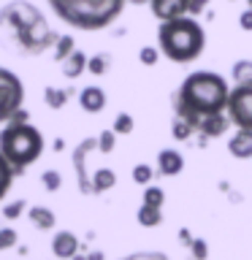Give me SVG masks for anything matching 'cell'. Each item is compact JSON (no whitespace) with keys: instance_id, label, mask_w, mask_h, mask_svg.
Masks as SVG:
<instances>
[{"instance_id":"obj_1","label":"cell","mask_w":252,"mask_h":260,"mask_svg":"<svg viewBox=\"0 0 252 260\" xmlns=\"http://www.w3.org/2000/svg\"><path fill=\"white\" fill-rule=\"evenodd\" d=\"M57 38L60 36L52 30L41 8L33 6L30 0H11L0 8V44L8 52L36 57L44 54L46 49H54Z\"/></svg>"},{"instance_id":"obj_2","label":"cell","mask_w":252,"mask_h":260,"mask_svg":"<svg viewBox=\"0 0 252 260\" xmlns=\"http://www.w3.org/2000/svg\"><path fill=\"white\" fill-rule=\"evenodd\" d=\"M228 95H231L228 92V81L219 73L195 71L182 81L179 92L174 95V109H176L174 114L187 119L198 130V122L203 117L228 109Z\"/></svg>"},{"instance_id":"obj_3","label":"cell","mask_w":252,"mask_h":260,"mask_svg":"<svg viewBox=\"0 0 252 260\" xmlns=\"http://www.w3.org/2000/svg\"><path fill=\"white\" fill-rule=\"evenodd\" d=\"M60 22L73 30H106L119 19L128 0H46Z\"/></svg>"},{"instance_id":"obj_4","label":"cell","mask_w":252,"mask_h":260,"mask_svg":"<svg viewBox=\"0 0 252 260\" xmlns=\"http://www.w3.org/2000/svg\"><path fill=\"white\" fill-rule=\"evenodd\" d=\"M0 152L19 176L44 154V136L30 122V117H16L0 130Z\"/></svg>"},{"instance_id":"obj_5","label":"cell","mask_w":252,"mask_h":260,"mask_svg":"<svg viewBox=\"0 0 252 260\" xmlns=\"http://www.w3.org/2000/svg\"><path fill=\"white\" fill-rule=\"evenodd\" d=\"M158 44L171 62H193L206 46V32L193 16H179L171 22H160Z\"/></svg>"},{"instance_id":"obj_6","label":"cell","mask_w":252,"mask_h":260,"mask_svg":"<svg viewBox=\"0 0 252 260\" xmlns=\"http://www.w3.org/2000/svg\"><path fill=\"white\" fill-rule=\"evenodd\" d=\"M24 81L14 71L0 68V125L16 119L24 111Z\"/></svg>"},{"instance_id":"obj_7","label":"cell","mask_w":252,"mask_h":260,"mask_svg":"<svg viewBox=\"0 0 252 260\" xmlns=\"http://www.w3.org/2000/svg\"><path fill=\"white\" fill-rule=\"evenodd\" d=\"M228 117L236 127L252 130V79L239 81L228 95Z\"/></svg>"},{"instance_id":"obj_8","label":"cell","mask_w":252,"mask_h":260,"mask_svg":"<svg viewBox=\"0 0 252 260\" xmlns=\"http://www.w3.org/2000/svg\"><path fill=\"white\" fill-rule=\"evenodd\" d=\"M98 149V138H84L76 152H73V168H76V182H79V190L84 195H92V179L87 176V157L89 152Z\"/></svg>"},{"instance_id":"obj_9","label":"cell","mask_w":252,"mask_h":260,"mask_svg":"<svg viewBox=\"0 0 252 260\" xmlns=\"http://www.w3.org/2000/svg\"><path fill=\"white\" fill-rule=\"evenodd\" d=\"M149 6L160 22H171L190 14V0H149Z\"/></svg>"},{"instance_id":"obj_10","label":"cell","mask_w":252,"mask_h":260,"mask_svg":"<svg viewBox=\"0 0 252 260\" xmlns=\"http://www.w3.org/2000/svg\"><path fill=\"white\" fill-rule=\"evenodd\" d=\"M52 252H54V257H60V260H71V257L79 252L76 233H71V231H57L54 239H52Z\"/></svg>"},{"instance_id":"obj_11","label":"cell","mask_w":252,"mask_h":260,"mask_svg":"<svg viewBox=\"0 0 252 260\" xmlns=\"http://www.w3.org/2000/svg\"><path fill=\"white\" fill-rule=\"evenodd\" d=\"M228 125H231V117H225L223 111H217V114H209V117H203L198 122V133L206 136V138H217L228 130Z\"/></svg>"},{"instance_id":"obj_12","label":"cell","mask_w":252,"mask_h":260,"mask_svg":"<svg viewBox=\"0 0 252 260\" xmlns=\"http://www.w3.org/2000/svg\"><path fill=\"white\" fill-rule=\"evenodd\" d=\"M184 168V157L176 149H160L158 152V171L163 176H176Z\"/></svg>"},{"instance_id":"obj_13","label":"cell","mask_w":252,"mask_h":260,"mask_svg":"<svg viewBox=\"0 0 252 260\" xmlns=\"http://www.w3.org/2000/svg\"><path fill=\"white\" fill-rule=\"evenodd\" d=\"M79 106L84 109L87 114H98V111H103L106 109V92L101 87H84L79 92Z\"/></svg>"},{"instance_id":"obj_14","label":"cell","mask_w":252,"mask_h":260,"mask_svg":"<svg viewBox=\"0 0 252 260\" xmlns=\"http://www.w3.org/2000/svg\"><path fill=\"white\" fill-rule=\"evenodd\" d=\"M228 152H231L236 160H249L252 157V130L239 127V133L228 141Z\"/></svg>"},{"instance_id":"obj_15","label":"cell","mask_w":252,"mask_h":260,"mask_svg":"<svg viewBox=\"0 0 252 260\" xmlns=\"http://www.w3.org/2000/svg\"><path fill=\"white\" fill-rule=\"evenodd\" d=\"M60 65H62V76L65 79H79L81 73L87 71V54L81 52V49H73Z\"/></svg>"},{"instance_id":"obj_16","label":"cell","mask_w":252,"mask_h":260,"mask_svg":"<svg viewBox=\"0 0 252 260\" xmlns=\"http://www.w3.org/2000/svg\"><path fill=\"white\" fill-rule=\"evenodd\" d=\"M27 217H30V222L36 225L38 231H54V225H57L54 211L46 209V206H30L27 209Z\"/></svg>"},{"instance_id":"obj_17","label":"cell","mask_w":252,"mask_h":260,"mask_svg":"<svg viewBox=\"0 0 252 260\" xmlns=\"http://www.w3.org/2000/svg\"><path fill=\"white\" fill-rule=\"evenodd\" d=\"M114 184H117V174H114L111 168H98L92 174V195H101L106 190H111Z\"/></svg>"},{"instance_id":"obj_18","label":"cell","mask_w":252,"mask_h":260,"mask_svg":"<svg viewBox=\"0 0 252 260\" xmlns=\"http://www.w3.org/2000/svg\"><path fill=\"white\" fill-rule=\"evenodd\" d=\"M136 219H138V225H141V228H158L163 222V209L160 206H149V203H141Z\"/></svg>"},{"instance_id":"obj_19","label":"cell","mask_w":252,"mask_h":260,"mask_svg":"<svg viewBox=\"0 0 252 260\" xmlns=\"http://www.w3.org/2000/svg\"><path fill=\"white\" fill-rule=\"evenodd\" d=\"M68 98L71 92L68 89H62V87H44V101L49 109H65V103H68Z\"/></svg>"},{"instance_id":"obj_20","label":"cell","mask_w":252,"mask_h":260,"mask_svg":"<svg viewBox=\"0 0 252 260\" xmlns=\"http://www.w3.org/2000/svg\"><path fill=\"white\" fill-rule=\"evenodd\" d=\"M14 179H16V171L11 168V162L3 157V152H0V201L8 195V190H11V184H14Z\"/></svg>"},{"instance_id":"obj_21","label":"cell","mask_w":252,"mask_h":260,"mask_svg":"<svg viewBox=\"0 0 252 260\" xmlns=\"http://www.w3.org/2000/svg\"><path fill=\"white\" fill-rule=\"evenodd\" d=\"M30 206H27V201L24 198H16V201H8V203H3V209H0V214H3L8 222H14V219H19L24 211H27Z\"/></svg>"},{"instance_id":"obj_22","label":"cell","mask_w":252,"mask_h":260,"mask_svg":"<svg viewBox=\"0 0 252 260\" xmlns=\"http://www.w3.org/2000/svg\"><path fill=\"white\" fill-rule=\"evenodd\" d=\"M109 65H111V57L109 54H95V57H87V71L92 73V76H103L106 71H109Z\"/></svg>"},{"instance_id":"obj_23","label":"cell","mask_w":252,"mask_h":260,"mask_svg":"<svg viewBox=\"0 0 252 260\" xmlns=\"http://www.w3.org/2000/svg\"><path fill=\"white\" fill-rule=\"evenodd\" d=\"M73 49H76V41H73V36H60L54 44V62H62L65 57H68Z\"/></svg>"},{"instance_id":"obj_24","label":"cell","mask_w":252,"mask_h":260,"mask_svg":"<svg viewBox=\"0 0 252 260\" xmlns=\"http://www.w3.org/2000/svg\"><path fill=\"white\" fill-rule=\"evenodd\" d=\"M133 125H136L133 117H130L128 111H119L117 119H114V127H111V130H114L117 136H128V133H133Z\"/></svg>"},{"instance_id":"obj_25","label":"cell","mask_w":252,"mask_h":260,"mask_svg":"<svg viewBox=\"0 0 252 260\" xmlns=\"http://www.w3.org/2000/svg\"><path fill=\"white\" fill-rule=\"evenodd\" d=\"M193 133H195V127L190 125V122L174 114V138L176 141H187V138H193Z\"/></svg>"},{"instance_id":"obj_26","label":"cell","mask_w":252,"mask_h":260,"mask_svg":"<svg viewBox=\"0 0 252 260\" xmlns=\"http://www.w3.org/2000/svg\"><path fill=\"white\" fill-rule=\"evenodd\" d=\"M41 184H44V190L57 192V190H60V184H62V176L57 174L54 168H49V171H44V174H41Z\"/></svg>"},{"instance_id":"obj_27","label":"cell","mask_w":252,"mask_h":260,"mask_svg":"<svg viewBox=\"0 0 252 260\" xmlns=\"http://www.w3.org/2000/svg\"><path fill=\"white\" fill-rule=\"evenodd\" d=\"M114 144H117V133H114V130H103V133L98 136V152L101 154L114 152Z\"/></svg>"},{"instance_id":"obj_28","label":"cell","mask_w":252,"mask_h":260,"mask_svg":"<svg viewBox=\"0 0 252 260\" xmlns=\"http://www.w3.org/2000/svg\"><path fill=\"white\" fill-rule=\"evenodd\" d=\"M233 81L239 84V81H247V79H252V60H239L233 65Z\"/></svg>"},{"instance_id":"obj_29","label":"cell","mask_w":252,"mask_h":260,"mask_svg":"<svg viewBox=\"0 0 252 260\" xmlns=\"http://www.w3.org/2000/svg\"><path fill=\"white\" fill-rule=\"evenodd\" d=\"M16 239H19V233H16L14 228H0V252L14 249L16 247Z\"/></svg>"},{"instance_id":"obj_30","label":"cell","mask_w":252,"mask_h":260,"mask_svg":"<svg viewBox=\"0 0 252 260\" xmlns=\"http://www.w3.org/2000/svg\"><path fill=\"white\" fill-rule=\"evenodd\" d=\"M152 166H146V162H138V166L133 168V182L136 184H149L152 182Z\"/></svg>"},{"instance_id":"obj_31","label":"cell","mask_w":252,"mask_h":260,"mask_svg":"<svg viewBox=\"0 0 252 260\" xmlns=\"http://www.w3.org/2000/svg\"><path fill=\"white\" fill-rule=\"evenodd\" d=\"M163 201H166V195H163L160 187H146V190H144V203H149V206H160V209H163Z\"/></svg>"},{"instance_id":"obj_32","label":"cell","mask_w":252,"mask_h":260,"mask_svg":"<svg viewBox=\"0 0 252 260\" xmlns=\"http://www.w3.org/2000/svg\"><path fill=\"white\" fill-rule=\"evenodd\" d=\"M158 57H160V52L154 46H144L141 52H138V60H141V65H154L158 62Z\"/></svg>"},{"instance_id":"obj_33","label":"cell","mask_w":252,"mask_h":260,"mask_svg":"<svg viewBox=\"0 0 252 260\" xmlns=\"http://www.w3.org/2000/svg\"><path fill=\"white\" fill-rule=\"evenodd\" d=\"M190 249H193L195 260H206V255H209V247H206V241H203V239H193Z\"/></svg>"},{"instance_id":"obj_34","label":"cell","mask_w":252,"mask_h":260,"mask_svg":"<svg viewBox=\"0 0 252 260\" xmlns=\"http://www.w3.org/2000/svg\"><path fill=\"white\" fill-rule=\"evenodd\" d=\"M122 260H168V257L163 252H133V255H128Z\"/></svg>"},{"instance_id":"obj_35","label":"cell","mask_w":252,"mask_h":260,"mask_svg":"<svg viewBox=\"0 0 252 260\" xmlns=\"http://www.w3.org/2000/svg\"><path fill=\"white\" fill-rule=\"evenodd\" d=\"M239 24H241V30H252V8H247V11L239 16Z\"/></svg>"},{"instance_id":"obj_36","label":"cell","mask_w":252,"mask_h":260,"mask_svg":"<svg viewBox=\"0 0 252 260\" xmlns=\"http://www.w3.org/2000/svg\"><path fill=\"white\" fill-rule=\"evenodd\" d=\"M206 3H209V0H190V16L201 14L203 8H206Z\"/></svg>"},{"instance_id":"obj_37","label":"cell","mask_w":252,"mask_h":260,"mask_svg":"<svg viewBox=\"0 0 252 260\" xmlns=\"http://www.w3.org/2000/svg\"><path fill=\"white\" fill-rule=\"evenodd\" d=\"M179 244H182V247H190V244H193V236H190V231H187V228H182V231H179Z\"/></svg>"},{"instance_id":"obj_38","label":"cell","mask_w":252,"mask_h":260,"mask_svg":"<svg viewBox=\"0 0 252 260\" xmlns=\"http://www.w3.org/2000/svg\"><path fill=\"white\" fill-rule=\"evenodd\" d=\"M87 260H103V252H92V255H87Z\"/></svg>"},{"instance_id":"obj_39","label":"cell","mask_w":252,"mask_h":260,"mask_svg":"<svg viewBox=\"0 0 252 260\" xmlns=\"http://www.w3.org/2000/svg\"><path fill=\"white\" fill-rule=\"evenodd\" d=\"M128 3H133V6H144V3H149V0H128Z\"/></svg>"},{"instance_id":"obj_40","label":"cell","mask_w":252,"mask_h":260,"mask_svg":"<svg viewBox=\"0 0 252 260\" xmlns=\"http://www.w3.org/2000/svg\"><path fill=\"white\" fill-rule=\"evenodd\" d=\"M247 8H252V0H247Z\"/></svg>"}]
</instances>
